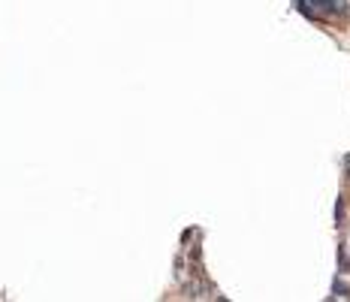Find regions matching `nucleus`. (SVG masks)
Here are the masks:
<instances>
[{
	"label": "nucleus",
	"mask_w": 350,
	"mask_h": 302,
	"mask_svg": "<svg viewBox=\"0 0 350 302\" xmlns=\"http://www.w3.org/2000/svg\"><path fill=\"white\" fill-rule=\"evenodd\" d=\"M332 296H350V293H347V284L335 281V284H332Z\"/></svg>",
	"instance_id": "nucleus-1"
}]
</instances>
